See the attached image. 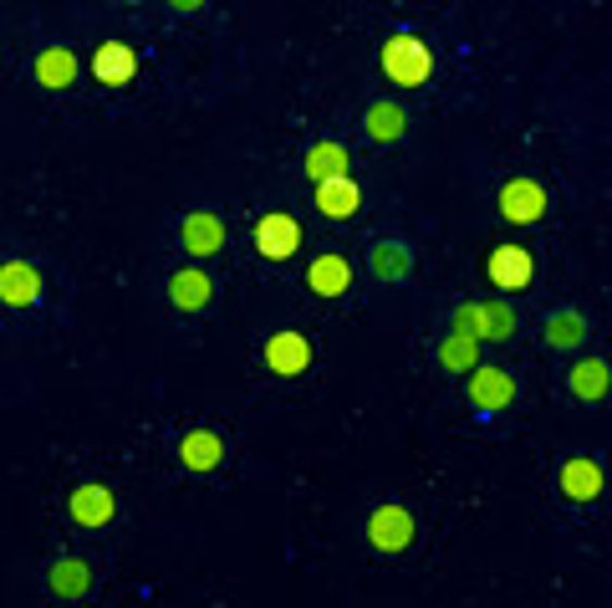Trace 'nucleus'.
<instances>
[{
  "mask_svg": "<svg viewBox=\"0 0 612 608\" xmlns=\"http://www.w3.org/2000/svg\"><path fill=\"white\" fill-rule=\"evenodd\" d=\"M383 77L394 87H424L429 83V72H434V51L419 41V36H409V32H398V36H388L383 41Z\"/></svg>",
  "mask_w": 612,
  "mask_h": 608,
  "instance_id": "f257e3e1",
  "label": "nucleus"
},
{
  "mask_svg": "<svg viewBox=\"0 0 612 608\" xmlns=\"http://www.w3.org/2000/svg\"><path fill=\"white\" fill-rule=\"evenodd\" d=\"M485 271H490V282H496L500 291H526L530 276H536V261H530L526 246H500Z\"/></svg>",
  "mask_w": 612,
  "mask_h": 608,
  "instance_id": "f03ea898",
  "label": "nucleus"
},
{
  "mask_svg": "<svg viewBox=\"0 0 612 608\" xmlns=\"http://www.w3.org/2000/svg\"><path fill=\"white\" fill-rule=\"evenodd\" d=\"M265 369L282 373V379L307 373V369H312V343L301 338V333H276V338L265 343Z\"/></svg>",
  "mask_w": 612,
  "mask_h": 608,
  "instance_id": "7ed1b4c3",
  "label": "nucleus"
},
{
  "mask_svg": "<svg viewBox=\"0 0 612 608\" xmlns=\"http://www.w3.org/2000/svg\"><path fill=\"white\" fill-rule=\"evenodd\" d=\"M133 72H138V51L128 41H102L98 57H92V77L102 87H128Z\"/></svg>",
  "mask_w": 612,
  "mask_h": 608,
  "instance_id": "20e7f679",
  "label": "nucleus"
},
{
  "mask_svg": "<svg viewBox=\"0 0 612 608\" xmlns=\"http://www.w3.org/2000/svg\"><path fill=\"white\" fill-rule=\"evenodd\" d=\"M541 210H547V189L536 185V179H511V185L500 189V215L515 220V225L541 220Z\"/></svg>",
  "mask_w": 612,
  "mask_h": 608,
  "instance_id": "39448f33",
  "label": "nucleus"
},
{
  "mask_svg": "<svg viewBox=\"0 0 612 608\" xmlns=\"http://www.w3.org/2000/svg\"><path fill=\"white\" fill-rule=\"evenodd\" d=\"M297 246H301V231L291 215H265L261 225H255V251H261L265 261H286Z\"/></svg>",
  "mask_w": 612,
  "mask_h": 608,
  "instance_id": "423d86ee",
  "label": "nucleus"
},
{
  "mask_svg": "<svg viewBox=\"0 0 612 608\" xmlns=\"http://www.w3.org/2000/svg\"><path fill=\"white\" fill-rule=\"evenodd\" d=\"M470 399H475V409H505L515 399V384H511V373L505 369H480L475 363V373H470Z\"/></svg>",
  "mask_w": 612,
  "mask_h": 608,
  "instance_id": "0eeeda50",
  "label": "nucleus"
},
{
  "mask_svg": "<svg viewBox=\"0 0 612 608\" xmlns=\"http://www.w3.org/2000/svg\"><path fill=\"white\" fill-rule=\"evenodd\" d=\"M307 287H312L316 297H342V291L352 287V266H348V256H337V251L316 256L312 271H307Z\"/></svg>",
  "mask_w": 612,
  "mask_h": 608,
  "instance_id": "6e6552de",
  "label": "nucleus"
},
{
  "mask_svg": "<svg viewBox=\"0 0 612 608\" xmlns=\"http://www.w3.org/2000/svg\"><path fill=\"white\" fill-rule=\"evenodd\" d=\"M179 240H184V251L215 256L220 246H225V225H220L210 210H199V215H184L179 220Z\"/></svg>",
  "mask_w": 612,
  "mask_h": 608,
  "instance_id": "1a4fd4ad",
  "label": "nucleus"
},
{
  "mask_svg": "<svg viewBox=\"0 0 612 608\" xmlns=\"http://www.w3.org/2000/svg\"><path fill=\"white\" fill-rule=\"evenodd\" d=\"M373 542H378L383 553H403V547L414 542V517H409L403 507L373 511Z\"/></svg>",
  "mask_w": 612,
  "mask_h": 608,
  "instance_id": "9d476101",
  "label": "nucleus"
},
{
  "mask_svg": "<svg viewBox=\"0 0 612 608\" xmlns=\"http://www.w3.org/2000/svg\"><path fill=\"white\" fill-rule=\"evenodd\" d=\"M358 200H363V195H358V185H352L348 174H337V179H322V185H316V210H322L327 220H352L358 215Z\"/></svg>",
  "mask_w": 612,
  "mask_h": 608,
  "instance_id": "9b49d317",
  "label": "nucleus"
},
{
  "mask_svg": "<svg viewBox=\"0 0 612 608\" xmlns=\"http://www.w3.org/2000/svg\"><path fill=\"white\" fill-rule=\"evenodd\" d=\"M562 491L572 496V501H592L597 491H602V466L587 456H572L562 466Z\"/></svg>",
  "mask_w": 612,
  "mask_h": 608,
  "instance_id": "f8f14e48",
  "label": "nucleus"
},
{
  "mask_svg": "<svg viewBox=\"0 0 612 608\" xmlns=\"http://www.w3.org/2000/svg\"><path fill=\"white\" fill-rule=\"evenodd\" d=\"M72 517L83 526H102L113 517V491L108 486H77L72 491Z\"/></svg>",
  "mask_w": 612,
  "mask_h": 608,
  "instance_id": "ddd939ff",
  "label": "nucleus"
},
{
  "mask_svg": "<svg viewBox=\"0 0 612 608\" xmlns=\"http://www.w3.org/2000/svg\"><path fill=\"white\" fill-rule=\"evenodd\" d=\"M220 435H210V430H195V435L179 439V460L189 466V471H215L220 466Z\"/></svg>",
  "mask_w": 612,
  "mask_h": 608,
  "instance_id": "4468645a",
  "label": "nucleus"
},
{
  "mask_svg": "<svg viewBox=\"0 0 612 608\" xmlns=\"http://www.w3.org/2000/svg\"><path fill=\"white\" fill-rule=\"evenodd\" d=\"M168 291H174V302H179L184 312H199V307L210 302V276H204V271H174V276H168Z\"/></svg>",
  "mask_w": 612,
  "mask_h": 608,
  "instance_id": "2eb2a0df",
  "label": "nucleus"
},
{
  "mask_svg": "<svg viewBox=\"0 0 612 608\" xmlns=\"http://www.w3.org/2000/svg\"><path fill=\"white\" fill-rule=\"evenodd\" d=\"M36 77H41V87H72V77H77V57L62 47H51L36 57Z\"/></svg>",
  "mask_w": 612,
  "mask_h": 608,
  "instance_id": "dca6fc26",
  "label": "nucleus"
},
{
  "mask_svg": "<svg viewBox=\"0 0 612 608\" xmlns=\"http://www.w3.org/2000/svg\"><path fill=\"white\" fill-rule=\"evenodd\" d=\"M307 174H312L316 185H322V179H337V174H348V149H342V144H316V149L307 153Z\"/></svg>",
  "mask_w": 612,
  "mask_h": 608,
  "instance_id": "f3484780",
  "label": "nucleus"
},
{
  "mask_svg": "<svg viewBox=\"0 0 612 608\" xmlns=\"http://www.w3.org/2000/svg\"><path fill=\"white\" fill-rule=\"evenodd\" d=\"M367 134L378 138V144H394V138L403 134V108H394V102H373V108H367Z\"/></svg>",
  "mask_w": 612,
  "mask_h": 608,
  "instance_id": "a211bd4d",
  "label": "nucleus"
},
{
  "mask_svg": "<svg viewBox=\"0 0 612 608\" xmlns=\"http://www.w3.org/2000/svg\"><path fill=\"white\" fill-rule=\"evenodd\" d=\"M572 394H577V399H602V394H608V363H577V369H572Z\"/></svg>",
  "mask_w": 612,
  "mask_h": 608,
  "instance_id": "6ab92c4d",
  "label": "nucleus"
},
{
  "mask_svg": "<svg viewBox=\"0 0 612 608\" xmlns=\"http://www.w3.org/2000/svg\"><path fill=\"white\" fill-rule=\"evenodd\" d=\"M5 302L11 307H32L36 302V271L32 266H21V261L5 266Z\"/></svg>",
  "mask_w": 612,
  "mask_h": 608,
  "instance_id": "aec40b11",
  "label": "nucleus"
},
{
  "mask_svg": "<svg viewBox=\"0 0 612 608\" xmlns=\"http://www.w3.org/2000/svg\"><path fill=\"white\" fill-rule=\"evenodd\" d=\"M475 343H480V338H470V333L445 338V343H439V363H445V369H454V373L475 369Z\"/></svg>",
  "mask_w": 612,
  "mask_h": 608,
  "instance_id": "412c9836",
  "label": "nucleus"
},
{
  "mask_svg": "<svg viewBox=\"0 0 612 608\" xmlns=\"http://www.w3.org/2000/svg\"><path fill=\"white\" fill-rule=\"evenodd\" d=\"M515 333V312L505 302H485L480 307V338H511Z\"/></svg>",
  "mask_w": 612,
  "mask_h": 608,
  "instance_id": "4be33fe9",
  "label": "nucleus"
},
{
  "mask_svg": "<svg viewBox=\"0 0 612 608\" xmlns=\"http://www.w3.org/2000/svg\"><path fill=\"white\" fill-rule=\"evenodd\" d=\"M582 318L577 312H562V318H551V327H547V338H551V348H572V343H582Z\"/></svg>",
  "mask_w": 612,
  "mask_h": 608,
  "instance_id": "5701e85b",
  "label": "nucleus"
},
{
  "mask_svg": "<svg viewBox=\"0 0 612 608\" xmlns=\"http://www.w3.org/2000/svg\"><path fill=\"white\" fill-rule=\"evenodd\" d=\"M51 588H57V593H87V568H83V562H57Z\"/></svg>",
  "mask_w": 612,
  "mask_h": 608,
  "instance_id": "b1692460",
  "label": "nucleus"
},
{
  "mask_svg": "<svg viewBox=\"0 0 612 608\" xmlns=\"http://www.w3.org/2000/svg\"><path fill=\"white\" fill-rule=\"evenodd\" d=\"M373 271H378V276H403V271H409L403 246H378V251H373Z\"/></svg>",
  "mask_w": 612,
  "mask_h": 608,
  "instance_id": "393cba45",
  "label": "nucleus"
},
{
  "mask_svg": "<svg viewBox=\"0 0 612 608\" xmlns=\"http://www.w3.org/2000/svg\"><path fill=\"white\" fill-rule=\"evenodd\" d=\"M454 333H470V338H480V307H460V312H454Z\"/></svg>",
  "mask_w": 612,
  "mask_h": 608,
  "instance_id": "a878e982",
  "label": "nucleus"
},
{
  "mask_svg": "<svg viewBox=\"0 0 612 608\" xmlns=\"http://www.w3.org/2000/svg\"><path fill=\"white\" fill-rule=\"evenodd\" d=\"M168 5H179V11H199L204 0H168Z\"/></svg>",
  "mask_w": 612,
  "mask_h": 608,
  "instance_id": "bb28decb",
  "label": "nucleus"
}]
</instances>
